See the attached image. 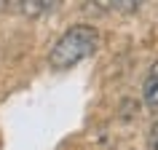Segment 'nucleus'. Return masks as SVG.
<instances>
[{
    "label": "nucleus",
    "mask_w": 158,
    "mask_h": 150,
    "mask_svg": "<svg viewBox=\"0 0 158 150\" xmlns=\"http://www.w3.org/2000/svg\"><path fill=\"white\" fill-rule=\"evenodd\" d=\"M99 46V30L94 24H73L56 38L48 51V65L56 73H64L70 67L89 59Z\"/></svg>",
    "instance_id": "obj_1"
},
{
    "label": "nucleus",
    "mask_w": 158,
    "mask_h": 150,
    "mask_svg": "<svg viewBox=\"0 0 158 150\" xmlns=\"http://www.w3.org/2000/svg\"><path fill=\"white\" fill-rule=\"evenodd\" d=\"M64 0H19V11L30 19H40V16H48L62 6Z\"/></svg>",
    "instance_id": "obj_2"
},
{
    "label": "nucleus",
    "mask_w": 158,
    "mask_h": 150,
    "mask_svg": "<svg viewBox=\"0 0 158 150\" xmlns=\"http://www.w3.org/2000/svg\"><path fill=\"white\" fill-rule=\"evenodd\" d=\"M94 8L99 11H110V14H134L142 8L145 0H89Z\"/></svg>",
    "instance_id": "obj_3"
},
{
    "label": "nucleus",
    "mask_w": 158,
    "mask_h": 150,
    "mask_svg": "<svg viewBox=\"0 0 158 150\" xmlns=\"http://www.w3.org/2000/svg\"><path fill=\"white\" fill-rule=\"evenodd\" d=\"M142 99H145L148 107H158V62L150 67L148 78L142 83Z\"/></svg>",
    "instance_id": "obj_4"
},
{
    "label": "nucleus",
    "mask_w": 158,
    "mask_h": 150,
    "mask_svg": "<svg viewBox=\"0 0 158 150\" xmlns=\"http://www.w3.org/2000/svg\"><path fill=\"white\" fill-rule=\"evenodd\" d=\"M150 150H158V123L153 126V131H150Z\"/></svg>",
    "instance_id": "obj_5"
},
{
    "label": "nucleus",
    "mask_w": 158,
    "mask_h": 150,
    "mask_svg": "<svg viewBox=\"0 0 158 150\" xmlns=\"http://www.w3.org/2000/svg\"><path fill=\"white\" fill-rule=\"evenodd\" d=\"M6 3H8V0H0V11H3V8H6Z\"/></svg>",
    "instance_id": "obj_6"
}]
</instances>
